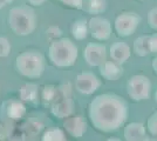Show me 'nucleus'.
Masks as SVG:
<instances>
[{"mask_svg":"<svg viewBox=\"0 0 157 141\" xmlns=\"http://www.w3.org/2000/svg\"><path fill=\"white\" fill-rule=\"evenodd\" d=\"M31 5H33V6H41L46 0H27Z\"/></svg>","mask_w":157,"mask_h":141,"instance_id":"nucleus-27","label":"nucleus"},{"mask_svg":"<svg viewBox=\"0 0 157 141\" xmlns=\"http://www.w3.org/2000/svg\"><path fill=\"white\" fill-rule=\"evenodd\" d=\"M152 69H154V72L157 74V57L152 60Z\"/></svg>","mask_w":157,"mask_h":141,"instance_id":"nucleus-29","label":"nucleus"},{"mask_svg":"<svg viewBox=\"0 0 157 141\" xmlns=\"http://www.w3.org/2000/svg\"><path fill=\"white\" fill-rule=\"evenodd\" d=\"M141 22V17L134 12H124L120 14L115 20V29L118 37H130L135 33L138 24Z\"/></svg>","mask_w":157,"mask_h":141,"instance_id":"nucleus-7","label":"nucleus"},{"mask_svg":"<svg viewBox=\"0 0 157 141\" xmlns=\"http://www.w3.org/2000/svg\"><path fill=\"white\" fill-rule=\"evenodd\" d=\"M59 1L67 6L72 7V8H78V10H81L82 4H83V0H59Z\"/></svg>","mask_w":157,"mask_h":141,"instance_id":"nucleus-25","label":"nucleus"},{"mask_svg":"<svg viewBox=\"0 0 157 141\" xmlns=\"http://www.w3.org/2000/svg\"><path fill=\"white\" fill-rule=\"evenodd\" d=\"M148 24L152 29L157 31V7L152 8L148 13Z\"/></svg>","mask_w":157,"mask_h":141,"instance_id":"nucleus-24","label":"nucleus"},{"mask_svg":"<svg viewBox=\"0 0 157 141\" xmlns=\"http://www.w3.org/2000/svg\"><path fill=\"white\" fill-rule=\"evenodd\" d=\"M78 47L68 38L56 39L48 48V58L56 67H71L78 59Z\"/></svg>","mask_w":157,"mask_h":141,"instance_id":"nucleus-3","label":"nucleus"},{"mask_svg":"<svg viewBox=\"0 0 157 141\" xmlns=\"http://www.w3.org/2000/svg\"><path fill=\"white\" fill-rule=\"evenodd\" d=\"M41 139L44 141H65L66 136L62 129L53 127V128H48L46 132L44 133Z\"/></svg>","mask_w":157,"mask_h":141,"instance_id":"nucleus-20","label":"nucleus"},{"mask_svg":"<svg viewBox=\"0 0 157 141\" xmlns=\"http://www.w3.org/2000/svg\"><path fill=\"white\" fill-rule=\"evenodd\" d=\"M12 2H13V0H0V10L7 5H10V4H12Z\"/></svg>","mask_w":157,"mask_h":141,"instance_id":"nucleus-28","label":"nucleus"},{"mask_svg":"<svg viewBox=\"0 0 157 141\" xmlns=\"http://www.w3.org/2000/svg\"><path fill=\"white\" fill-rule=\"evenodd\" d=\"M88 28L94 39L100 41L108 40L111 34V24L103 17H93L88 22Z\"/></svg>","mask_w":157,"mask_h":141,"instance_id":"nucleus-9","label":"nucleus"},{"mask_svg":"<svg viewBox=\"0 0 157 141\" xmlns=\"http://www.w3.org/2000/svg\"><path fill=\"white\" fill-rule=\"evenodd\" d=\"M93 126L103 133L117 131L128 118V105L116 94L105 93L95 96L88 109Z\"/></svg>","mask_w":157,"mask_h":141,"instance_id":"nucleus-1","label":"nucleus"},{"mask_svg":"<svg viewBox=\"0 0 157 141\" xmlns=\"http://www.w3.org/2000/svg\"><path fill=\"white\" fill-rule=\"evenodd\" d=\"M98 69H100V74L105 78V80L108 81H115L118 80L122 74H123V67L121 64H118L116 61L111 60V61H107L105 60L103 64H101L98 66Z\"/></svg>","mask_w":157,"mask_h":141,"instance_id":"nucleus-12","label":"nucleus"},{"mask_svg":"<svg viewBox=\"0 0 157 141\" xmlns=\"http://www.w3.org/2000/svg\"><path fill=\"white\" fill-rule=\"evenodd\" d=\"M7 22L15 35L26 37L36 28V14L32 7L27 5L13 7L10 11Z\"/></svg>","mask_w":157,"mask_h":141,"instance_id":"nucleus-2","label":"nucleus"},{"mask_svg":"<svg viewBox=\"0 0 157 141\" xmlns=\"http://www.w3.org/2000/svg\"><path fill=\"white\" fill-rule=\"evenodd\" d=\"M88 31H89V28H88V24H87L86 19H78L72 26V34L76 40H83L87 37Z\"/></svg>","mask_w":157,"mask_h":141,"instance_id":"nucleus-19","label":"nucleus"},{"mask_svg":"<svg viewBox=\"0 0 157 141\" xmlns=\"http://www.w3.org/2000/svg\"><path fill=\"white\" fill-rule=\"evenodd\" d=\"M89 14H100L107 10V0H83L82 8Z\"/></svg>","mask_w":157,"mask_h":141,"instance_id":"nucleus-16","label":"nucleus"},{"mask_svg":"<svg viewBox=\"0 0 157 141\" xmlns=\"http://www.w3.org/2000/svg\"><path fill=\"white\" fill-rule=\"evenodd\" d=\"M63 127L73 138H81L87 131V122L82 115H69L63 122Z\"/></svg>","mask_w":157,"mask_h":141,"instance_id":"nucleus-11","label":"nucleus"},{"mask_svg":"<svg viewBox=\"0 0 157 141\" xmlns=\"http://www.w3.org/2000/svg\"><path fill=\"white\" fill-rule=\"evenodd\" d=\"M110 58L111 60L116 61L118 64H124L125 61L130 58V47L124 41H117L115 44H113L110 47Z\"/></svg>","mask_w":157,"mask_h":141,"instance_id":"nucleus-13","label":"nucleus"},{"mask_svg":"<svg viewBox=\"0 0 157 141\" xmlns=\"http://www.w3.org/2000/svg\"><path fill=\"white\" fill-rule=\"evenodd\" d=\"M149 49L150 53H157V33L149 35Z\"/></svg>","mask_w":157,"mask_h":141,"instance_id":"nucleus-26","label":"nucleus"},{"mask_svg":"<svg viewBox=\"0 0 157 141\" xmlns=\"http://www.w3.org/2000/svg\"><path fill=\"white\" fill-rule=\"evenodd\" d=\"M56 94V87L53 86V85H48V86H45L44 88V92H42V99L46 104H51L54 99Z\"/></svg>","mask_w":157,"mask_h":141,"instance_id":"nucleus-21","label":"nucleus"},{"mask_svg":"<svg viewBox=\"0 0 157 141\" xmlns=\"http://www.w3.org/2000/svg\"><path fill=\"white\" fill-rule=\"evenodd\" d=\"M134 52L138 57H145L150 53L149 49V35H142L138 37L134 41Z\"/></svg>","mask_w":157,"mask_h":141,"instance_id":"nucleus-18","label":"nucleus"},{"mask_svg":"<svg viewBox=\"0 0 157 141\" xmlns=\"http://www.w3.org/2000/svg\"><path fill=\"white\" fill-rule=\"evenodd\" d=\"M6 114L12 120H20L26 114V107L21 101L11 100L7 102Z\"/></svg>","mask_w":157,"mask_h":141,"instance_id":"nucleus-15","label":"nucleus"},{"mask_svg":"<svg viewBox=\"0 0 157 141\" xmlns=\"http://www.w3.org/2000/svg\"><path fill=\"white\" fill-rule=\"evenodd\" d=\"M127 92L134 101L148 100L151 93V82L144 75H132L127 82Z\"/></svg>","mask_w":157,"mask_h":141,"instance_id":"nucleus-6","label":"nucleus"},{"mask_svg":"<svg viewBox=\"0 0 157 141\" xmlns=\"http://www.w3.org/2000/svg\"><path fill=\"white\" fill-rule=\"evenodd\" d=\"M11 53V44L6 38L0 37V58L8 57Z\"/></svg>","mask_w":157,"mask_h":141,"instance_id":"nucleus-23","label":"nucleus"},{"mask_svg":"<svg viewBox=\"0 0 157 141\" xmlns=\"http://www.w3.org/2000/svg\"><path fill=\"white\" fill-rule=\"evenodd\" d=\"M74 101L71 94L69 85H61L56 87V94L51 102V112L54 116L59 119H66L73 114Z\"/></svg>","mask_w":157,"mask_h":141,"instance_id":"nucleus-5","label":"nucleus"},{"mask_svg":"<svg viewBox=\"0 0 157 141\" xmlns=\"http://www.w3.org/2000/svg\"><path fill=\"white\" fill-rule=\"evenodd\" d=\"M124 139L127 141H142V140H149L145 133V128L142 123L140 122H131L128 123L124 127Z\"/></svg>","mask_w":157,"mask_h":141,"instance_id":"nucleus-14","label":"nucleus"},{"mask_svg":"<svg viewBox=\"0 0 157 141\" xmlns=\"http://www.w3.org/2000/svg\"><path fill=\"white\" fill-rule=\"evenodd\" d=\"M155 101H156V104H157V89H156V92H155Z\"/></svg>","mask_w":157,"mask_h":141,"instance_id":"nucleus-31","label":"nucleus"},{"mask_svg":"<svg viewBox=\"0 0 157 141\" xmlns=\"http://www.w3.org/2000/svg\"><path fill=\"white\" fill-rule=\"evenodd\" d=\"M45 58L38 51H26L17 57L15 67L21 75L28 79H39L45 71Z\"/></svg>","mask_w":157,"mask_h":141,"instance_id":"nucleus-4","label":"nucleus"},{"mask_svg":"<svg viewBox=\"0 0 157 141\" xmlns=\"http://www.w3.org/2000/svg\"><path fill=\"white\" fill-rule=\"evenodd\" d=\"M83 58L89 66H100L107 60V48L103 44L90 42L88 44L83 52Z\"/></svg>","mask_w":157,"mask_h":141,"instance_id":"nucleus-10","label":"nucleus"},{"mask_svg":"<svg viewBox=\"0 0 157 141\" xmlns=\"http://www.w3.org/2000/svg\"><path fill=\"white\" fill-rule=\"evenodd\" d=\"M147 127L148 131L152 136H157V111L155 113L150 115V118L148 119L147 122Z\"/></svg>","mask_w":157,"mask_h":141,"instance_id":"nucleus-22","label":"nucleus"},{"mask_svg":"<svg viewBox=\"0 0 157 141\" xmlns=\"http://www.w3.org/2000/svg\"><path fill=\"white\" fill-rule=\"evenodd\" d=\"M4 135H5V133H4V127L0 126V138H2Z\"/></svg>","mask_w":157,"mask_h":141,"instance_id":"nucleus-30","label":"nucleus"},{"mask_svg":"<svg viewBox=\"0 0 157 141\" xmlns=\"http://www.w3.org/2000/svg\"><path fill=\"white\" fill-rule=\"evenodd\" d=\"M38 94H39V87L36 84H26L22 87L20 88V99L24 101H28V102H33L38 99Z\"/></svg>","mask_w":157,"mask_h":141,"instance_id":"nucleus-17","label":"nucleus"},{"mask_svg":"<svg viewBox=\"0 0 157 141\" xmlns=\"http://www.w3.org/2000/svg\"><path fill=\"white\" fill-rule=\"evenodd\" d=\"M101 86V80L92 72H82L76 76L75 88L85 95H90L96 92Z\"/></svg>","mask_w":157,"mask_h":141,"instance_id":"nucleus-8","label":"nucleus"}]
</instances>
